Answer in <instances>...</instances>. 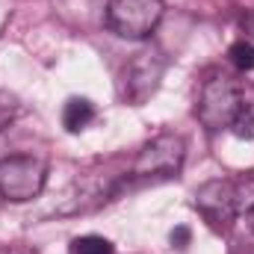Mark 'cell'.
Instances as JSON below:
<instances>
[{"mask_svg": "<svg viewBox=\"0 0 254 254\" xmlns=\"http://www.w3.org/2000/svg\"><path fill=\"white\" fill-rule=\"evenodd\" d=\"M243 190L234 181H207L195 190V210L201 213V219L207 222V228L213 234H231L240 210H243Z\"/></svg>", "mask_w": 254, "mask_h": 254, "instance_id": "1", "label": "cell"}, {"mask_svg": "<svg viewBox=\"0 0 254 254\" xmlns=\"http://www.w3.org/2000/svg\"><path fill=\"white\" fill-rule=\"evenodd\" d=\"M48 163L36 154H15L0 160V195L6 201H33L45 190Z\"/></svg>", "mask_w": 254, "mask_h": 254, "instance_id": "2", "label": "cell"}, {"mask_svg": "<svg viewBox=\"0 0 254 254\" xmlns=\"http://www.w3.org/2000/svg\"><path fill=\"white\" fill-rule=\"evenodd\" d=\"M243 101L246 98H243L240 86L234 80H228L225 74H216V77H210L201 86V98H198L195 116L207 130H222V127L234 125Z\"/></svg>", "mask_w": 254, "mask_h": 254, "instance_id": "3", "label": "cell"}, {"mask_svg": "<svg viewBox=\"0 0 254 254\" xmlns=\"http://www.w3.org/2000/svg\"><path fill=\"white\" fill-rule=\"evenodd\" d=\"M187 160V139L181 133H160L142 145L133 163V178H175Z\"/></svg>", "mask_w": 254, "mask_h": 254, "instance_id": "4", "label": "cell"}, {"mask_svg": "<svg viewBox=\"0 0 254 254\" xmlns=\"http://www.w3.org/2000/svg\"><path fill=\"white\" fill-rule=\"evenodd\" d=\"M163 9V0H110L107 27L122 39H148L160 24Z\"/></svg>", "mask_w": 254, "mask_h": 254, "instance_id": "5", "label": "cell"}, {"mask_svg": "<svg viewBox=\"0 0 254 254\" xmlns=\"http://www.w3.org/2000/svg\"><path fill=\"white\" fill-rule=\"evenodd\" d=\"M166 74V57L160 51H142L125 65V80H122V98L130 107H142L157 89Z\"/></svg>", "mask_w": 254, "mask_h": 254, "instance_id": "6", "label": "cell"}, {"mask_svg": "<svg viewBox=\"0 0 254 254\" xmlns=\"http://www.w3.org/2000/svg\"><path fill=\"white\" fill-rule=\"evenodd\" d=\"M95 122V107L86 98H71L63 110V125L68 133H80Z\"/></svg>", "mask_w": 254, "mask_h": 254, "instance_id": "7", "label": "cell"}, {"mask_svg": "<svg viewBox=\"0 0 254 254\" xmlns=\"http://www.w3.org/2000/svg\"><path fill=\"white\" fill-rule=\"evenodd\" d=\"M68 254H113V243L104 237H95V234L77 237V240H71Z\"/></svg>", "mask_w": 254, "mask_h": 254, "instance_id": "8", "label": "cell"}, {"mask_svg": "<svg viewBox=\"0 0 254 254\" xmlns=\"http://www.w3.org/2000/svg\"><path fill=\"white\" fill-rule=\"evenodd\" d=\"M231 133L240 136V139H254V104L243 101V107H240V113L231 125Z\"/></svg>", "mask_w": 254, "mask_h": 254, "instance_id": "9", "label": "cell"}, {"mask_svg": "<svg viewBox=\"0 0 254 254\" xmlns=\"http://www.w3.org/2000/svg\"><path fill=\"white\" fill-rule=\"evenodd\" d=\"M228 60L234 63V68L240 71H254V45L252 42H234L231 51H228Z\"/></svg>", "mask_w": 254, "mask_h": 254, "instance_id": "10", "label": "cell"}, {"mask_svg": "<svg viewBox=\"0 0 254 254\" xmlns=\"http://www.w3.org/2000/svg\"><path fill=\"white\" fill-rule=\"evenodd\" d=\"M18 116H21V104H18V98L0 89V130H6Z\"/></svg>", "mask_w": 254, "mask_h": 254, "instance_id": "11", "label": "cell"}, {"mask_svg": "<svg viewBox=\"0 0 254 254\" xmlns=\"http://www.w3.org/2000/svg\"><path fill=\"white\" fill-rule=\"evenodd\" d=\"M169 240H172V249H187L190 246V228H175Z\"/></svg>", "mask_w": 254, "mask_h": 254, "instance_id": "12", "label": "cell"}, {"mask_svg": "<svg viewBox=\"0 0 254 254\" xmlns=\"http://www.w3.org/2000/svg\"><path fill=\"white\" fill-rule=\"evenodd\" d=\"M231 254H254V246H237Z\"/></svg>", "mask_w": 254, "mask_h": 254, "instance_id": "13", "label": "cell"}, {"mask_svg": "<svg viewBox=\"0 0 254 254\" xmlns=\"http://www.w3.org/2000/svg\"><path fill=\"white\" fill-rule=\"evenodd\" d=\"M249 228H252V234H254V204L249 207Z\"/></svg>", "mask_w": 254, "mask_h": 254, "instance_id": "14", "label": "cell"}]
</instances>
